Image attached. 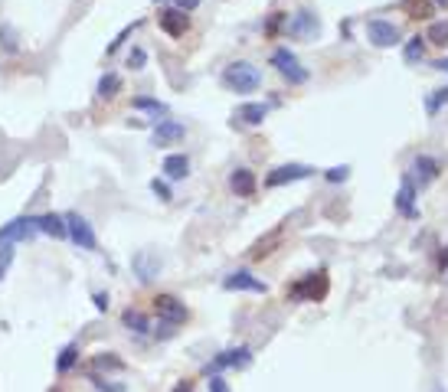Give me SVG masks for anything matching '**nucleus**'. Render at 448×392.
<instances>
[{
	"label": "nucleus",
	"instance_id": "nucleus-36",
	"mask_svg": "<svg viewBox=\"0 0 448 392\" xmlns=\"http://www.w3.org/2000/svg\"><path fill=\"white\" fill-rule=\"evenodd\" d=\"M92 304H95V311H108V295L95 291V295H92Z\"/></svg>",
	"mask_w": 448,
	"mask_h": 392
},
{
	"label": "nucleus",
	"instance_id": "nucleus-13",
	"mask_svg": "<svg viewBox=\"0 0 448 392\" xmlns=\"http://www.w3.org/2000/svg\"><path fill=\"white\" fill-rule=\"evenodd\" d=\"M249 363H252V353H249V346L223 350V353L213 360V373H216V370H246Z\"/></svg>",
	"mask_w": 448,
	"mask_h": 392
},
{
	"label": "nucleus",
	"instance_id": "nucleus-34",
	"mask_svg": "<svg viewBox=\"0 0 448 392\" xmlns=\"http://www.w3.org/2000/svg\"><path fill=\"white\" fill-rule=\"evenodd\" d=\"M347 177H350V167H331V170H327V180L331 183H343Z\"/></svg>",
	"mask_w": 448,
	"mask_h": 392
},
{
	"label": "nucleus",
	"instance_id": "nucleus-2",
	"mask_svg": "<svg viewBox=\"0 0 448 392\" xmlns=\"http://www.w3.org/2000/svg\"><path fill=\"white\" fill-rule=\"evenodd\" d=\"M272 66H275L278 72L288 79V86H305L308 79H311V72H308V69L298 62V56L288 46H278L275 53H272Z\"/></svg>",
	"mask_w": 448,
	"mask_h": 392
},
{
	"label": "nucleus",
	"instance_id": "nucleus-30",
	"mask_svg": "<svg viewBox=\"0 0 448 392\" xmlns=\"http://www.w3.org/2000/svg\"><path fill=\"white\" fill-rule=\"evenodd\" d=\"M422 56H426V43H422V36H416L409 46H406V59H409V62H419Z\"/></svg>",
	"mask_w": 448,
	"mask_h": 392
},
{
	"label": "nucleus",
	"instance_id": "nucleus-41",
	"mask_svg": "<svg viewBox=\"0 0 448 392\" xmlns=\"http://www.w3.org/2000/svg\"><path fill=\"white\" fill-rule=\"evenodd\" d=\"M4 271H7V268H4V265H0V278H4Z\"/></svg>",
	"mask_w": 448,
	"mask_h": 392
},
{
	"label": "nucleus",
	"instance_id": "nucleus-35",
	"mask_svg": "<svg viewBox=\"0 0 448 392\" xmlns=\"http://www.w3.org/2000/svg\"><path fill=\"white\" fill-rule=\"evenodd\" d=\"M210 392H229L226 379H223L220 373H213V376H210Z\"/></svg>",
	"mask_w": 448,
	"mask_h": 392
},
{
	"label": "nucleus",
	"instance_id": "nucleus-7",
	"mask_svg": "<svg viewBox=\"0 0 448 392\" xmlns=\"http://www.w3.org/2000/svg\"><path fill=\"white\" fill-rule=\"evenodd\" d=\"M311 173H315V167H308V163H282L275 170H268L265 187H285V183L295 180H308Z\"/></svg>",
	"mask_w": 448,
	"mask_h": 392
},
{
	"label": "nucleus",
	"instance_id": "nucleus-32",
	"mask_svg": "<svg viewBox=\"0 0 448 392\" xmlns=\"http://www.w3.org/2000/svg\"><path fill=\"white\" fill-rule=\"evenodd\" d=\"M128 66H131L134 72H138V69H144V66H147V53H144L141 46H134L131 53H128Z\"/></svg>",
	"mask_w": 448,
	"mask_h": 392
},
{
	"label": "nucleus",
	"instance_id": "nucleus-22",
	"mask_svg": "<svg viewBox=\"0 0 448 392\" xmlns=\"http://www.w3.org/2000/svg\"><path fill=\"white\" fill-rule=\"evenodd\" d=\"M121 92V79L114 76V72H105V76L98 79V95L102 98H114Z\"/></svg>",
	"mask_w": 448,
	"mask_h": 392
},
{
	"label": "nucleus",
	"instance_id": "nucleus-25",
	"mask_svg": "<svg viewBox=\"0 0 448 392\" xmlns=\"http://www.w3.org/2000/svg\"><path fill=\"white\" fill-rule=\"evenodd\" d=\"M98 370H124V363L112 353H98L95 360H92V373H98Z\"/></svg>",
	"mask_w": 448,
	"mask_h": 392
},
{
	"label": "nucleus",
	"instance_id": "nucleus-1",
	"mask_svg": "<svg viewBox=\"0 0 448 392\" xmlns=\"http://www.w3.org/2000/svg\"><path fill=\"white\" fill-rule=\"evenodd\" d=\"M223 82H226V88L239 92V95H249V92H256V88L262 86V72H258V66H252V62H232V66H226V72H223Z\"/></svg>",
	"mask_w": 448,
	"mask_h": 392
},
{
	"label": "nucleus",
	"instance_id": "nucleus-21",
	"mask_svg": "<svg viewBox=\"0 0 448 392\" xmlns=\"http://www.w3.org/2000/svg\"><path fill=\"white\" fill-rule=\"evenodd\" d=\"M121 327L134 330V334H147V330H151V320H147L138 307H128V311L121 314Z\"/></svg>",
	"mask_w": 448,
	"mask_h": 392
},
{
	"label": "nucleus",
	"instance_id": "nucleus-12",
	"mask_svg": "<svg viewBox=\"0 0 448 392\" xmlns=\"http://www.w3.org/2000/svg\"><path fill=\"white\" fill-rule=\"evenodd\" d=\"M223 288L226 291H252V295H265L268 285L265 281H258L256 275H249V271H232V275L223 278Z\"/></svg>",
	"mask_w": 448,
	"mask_h": 392
},
{
	"label": "nucleus",
	"instance_id": "nucleus-5",
	"mask_svg": "<svg viewBox=\"0 0 448 392\" xmlns=\"http://www.w3.org/2000/svg\"><path fill=\"white\" fill-rule=\"evenodd\" d=\"M66 232H69V239L76 242L79 249H86V252L98 249V239H95V232H92V222H88L86 216L69 212V216H66Z\"/></svg>",
	"mask_w": 448,
	"mask_h": 392
},
{
	"label": "nucleus",
	"instance_id": "nucleus-3",
	"mask_svg": "<svg viewBox=\"0 0 448 392\" xmlns=\"http://www.w3.org/2000/svg\"><path fill=\"white\" fill-rule=\"evenodd\" d=\"M367 39H370L376 49H393L402 43V33L393 20H370V23H367Z\"/></svg>",
	"mask_w": 448,
	"mask_h": 392
},
{
	"label": "nucleus",
	"instance_id": "nucleus-10",
	"mask_svg": "<svg viewBox=\"0 0 448 392\" xmlns=\"http://www.w3.org/2000/svg\"><path fill=\"white\" fill-rule=\"evenodd\" d=\"M288 33L295 39H317L321 33V20L311 13V10H298L295 17L288 20Z\"/></svg>",
	"mask_w": 448,
	"mask_h": 392
},
{
	"label": "nucleus",
	"instance_id": "nucleus-26",
	"mask_svg": "<svg viewBox=\"0 0 448 392\" xmlns=\"http://www.w3.org/2000/svg\"><path fill=\"white\" fill-rule=\"evenodd\" d=\"M0 46L7 49V53H17L20 43H17V29L10 27V23H0Z\"/></svg>",
	"mask_w": 448,
	"mask_h": 392
},
{
	"label": "nucleus",
	"instance_id": "nucleus-14",
	"mask_svg": "<svg viewBox=\"0 0 448 392\" xmlns=\"http://www.w3.org/2000/svg\"><path fill=\"white\" fill-rule=\"evenodd\" d=\"M265 118H268V105H265V102H246V105L236 108L232 121H236V125H246V128H256V125H262Z\"/></svg>",
	"mask_w": 448,
	"mask_h": 392
},
{
	"label": "nucleus",
	"instance_id": "nucleus-15",
	"mask_svg": "<svg viewBox=\"0 0 448 392\" xmlns=\"http://www.w3.org/2000/svg\"><path fill=\"white\" fill-rule=\"evenodd\" d=\"M161 170L167 180H187V173H190V157H187V154H167L161 163Z\"/></svg>",
	"mask_w": 448,
	"mask_h": 392
},
{
	"label": "nucleus",
	"instance_id": "nucleus-29",
	"mask_svg": "<svg viewBox=\"0 0 448 392\" xmlns=\"http://www.w3.org/2000/svg\"><path fill=\"white\" fill-rule=\"evenodd\" d=\"M88 383L95 386L98 392H124V383H108L105 376H98V373H88Z\"/></svg>",
	"mask_w": 448,
	"mask_h": 392
},
{
	"label": "nucleus",
	"instance_id": "nucleus-33",
	"mask_svg": "<svg viewBox=\"0 0 448 392\" xmlns=\"http://www.w3.org/2000/svg\"><path fill=\"white\" fill-rule=\"evenodd\" d=\"M151 190H154V196H157V200H164V203L173 200V196H171V187H167L164 180H151Z\"/></svg>",
	"mask_w": 448,
	"mask_h": 392
},
{
	"label": "nucleus",
	"instance_id": "nucleus-19",
	"mask_svg": "<svg viewBox=\"0 0 448 392\" xmlns=\"http://www.w3.org/2000/svg\"><path fill=\"white\" fill-rule=\"evenodd\" d=\"M412 170L419 177V187H426V183H432L439 177V161H435V157H416V161H412Z\"/></svg>",
	"mask_w": 448,
	"mask_h": 392
},
{
	"label": "nucleus",
	"instance_id": "nucleus-37",
	"mask_svg": "<svg viewBox=\"0 0 448 392\" xmlns=\"http://www.w3.org/2000/svg\"><path fill=\"white\" fill-rule=\"evenodd\" d=\"M173 392H193V383H177V386H173Z\"/></svg>",
	"mask_w": 448,
	"mask_h": 392
},
{
	"label": "nucleus",
	"instance_id": "nucleus-31",
	"mask_svg": "<svg viewBox=\"0 0 448 392\" xmlns=\"http://www.w3.org/2000/svg\"><path fill=\"white\" fill-rule=\"evenodd\" d=\"M442 105H448V86L445 88H435V95L429 98V115H439Z\"/></svg>",
	"mask_w": 448,
	"mask_h": 392
},
{
	"label": "nucleus",
	"instance_id": "nucleus-27",
	"mask_svg": "<svg viewBox=\"0 0 448 392\" xmlns=\"http://www.w3.org/2000/svg\"><path fill=\"white\" fill-rule=\"evenodd\" d=\"M429 43H435V46H448V23L445 20H439V23H432L429 27Z\"/></svg>",
	"mask_w": 448,
	"mask_h": 392
},
{
	"label": "nucleus",
	"instance_id": "nucleus-11",
	"mask_svg": "<svg viewBox=\"0 0 448 392\" xmlns=\"http://www.w3.org/2000/svg\"><path fill=\"white\" fill-rule=\"evenodd\" d=\"M157 23H161V29L167 33V36H173V39H180L187 29H190V17L183 13V10H177V7H167L157 17Z\"/></svg>",
	"mask_w": 448,
	"mask_h": 392
},
{
	"label": "nucleus",
	"instance_id": "nucleus-28",
	"mask_svg": "<svg viewBox=\"0 0 448 392\" xmlns=\"http://www.w3.org/2000/svg\"><path fill=\"white\" fill-rule=\"evenodd\" d=\"M278 242H282V229H278V232H272L268 239H262V242H258L256 249H252V259H265L268 252H272V245H278Z\"/></svg>",
	"mask_w": 448,
	"mask_h": 392
},
{
	"label": "nucleus",
	"instance_id": "nucleus-23",
	"mask_svg": "<svg viewBox=\"0 0 448 392\" xmlns=\"http://www.w3.org/2000/svg\"><path fill=\"white\" fill-rule=\"evenodd\" d=\"M134 108H141V111H151L154 118L161 115V118H167V105H164V102H157V98H147V95H138L131 102Z\"/></svg>",
	"mask_w": 448,
	"mask_h": 392
},
{
	"label": "nucleus",
	"instance_id": "nucleus-6",
	"mask_svg": "<svg viewBox=\"0 0 448 392\" xmlns=\"http://www.w3.org/2000/svg\"><path fill=\"white\" fill-rule=\"evenodd\" d=\"M154 311H157V320L164 327H177L187 320V304H183L180 297L173 295H157L154 297Z\"/></svg>",
	"mask_w": 448,
	"mask_h": 392
},
{
	"label": "nucleus",
	"instance_id": "nucleus-4",
	"mask_svg": "<svg viewBox=\"0 0 448 392\" xmlns=\"http://www.w3.org/2000/svg\"><path fill=\"white\" fill-rule=\"evenodd\" d=\"M39 232L37 216H17L0 226V245H10V242H29Z\"/></svg>",
	"mask_w": 448,
	"mask_h": 392
},
{
	"label": "nucleus",
	"instance_id": "nucleus-17",
	"mask_svg": "<svg viewBox=\"0 0 448 392\" xmlns=\"http://www.w3.org/2000/svg\"><path fill=\"white\" fill-rule=\"evenodd\" d=\"M229 187H232L236 196H256V173L246 170V167H239V170H232V177H229Z\"/></svg>",
	"mask_w": 448,
	"mask_h": 392
},
{
	"label": "nucleus",
	"instance_id": "nucleus-24",
	"mask_svg": "<svg viewBox=\"0 0 448 392\" xmlns=\"http://www.w3.org/2000/svg\"><path fill=\"white\" fill-rule=\"evenodd\" d=\"M76 363H79V346L76 344L62 346V353H59V360H56V370H59V373H69Z\"/></svg>",
	"mask_w": 448,
	"mask_h": 392
},
{
	"label": "nucleus",
	"instance_id": "nucleus-40",
	"mask_svg": "<svg viewBox=\"0 0 448 392\" xmlns=\"http://www.w3.org/2000/svg\"><path fill=\"white\" fill-rule=\"evenodd\" d=\"M435 4H439V7H448V0H435Z\"/></svg>",
	"mask_w": 448,
	"mask_h": 392
},
{
	"label": "nucleus",
	"instance_id": "nucleus-20",
	"mask_svg": "<svg viewBox=\"0 0 448 392\" xmlns=\"http://www.w3.org/2000/svg\"><path fill=\"white\" fill-rule=\"evenodd\" d=\"M396 210H400L402 216H419V210H416V187H412L409 180H402L400 196H396Z\"/></svg>",
	"mask_w": 448,
	"mask_h": 392
},
{
	"label": "nucleus",
	"instance_id": "nucleus-8",
	"mask_svg": "<svg viewBox=\"0 0 448 392\" xmlns=\"http://www.w3.org/2000/svg\"><path fill=\"white\" fill-rule=\"evenodd\" d=\"M324 295H327V275L324 271H317V288H315V271H311L305 281L291 285V291H288V297H295V301H321Z\"/></svg>",
	"mask_w": 448,
	"mask_h": 392
},
{
	"label": "nucleus",
	"instance_id": "nucleus-39",
	"mask_svg": "<svg viewBox=\"0 0 448 392\" xmlns=\"http://www.w3.org/2000/svg\"><path fill=\"white\" fill-rule=\"evenodd\" d=\"M448 265V252H445V255H442V268H445Z\"/></svg>",
	"mask_w": 448,
	"mask_h": 392
},
{
	"label": "nucleus",
	"instance_id": "nucleus-9",
	"mask_svg": "<svg viewBox=\"0 0 448 392\" xmlns=\"http://www.w3.org/2000/svg\"><path fill=\"white\" fill-rule=\"evenodd\" d=\"M183 137H187V125H183V121H173V118H161L151 134L154 147H171V144L183 141Z\"/></svg>",
	"mask_w": 448,
	"mask_h": 392
},
{
	"label": "nucleus",
	"instance_id": "nucleus-38",
	"mask_svg": "<svg viewBox=\"0 0 448 392\" xmlns=\"http://www.w3.org/2000/svg\"><path fill=\"white\" fill-rule=\"evenodd\" d=\"M435 69H442V72H448V56H445V59H439V62H435Z\"/></svg>",
	"mask_w": 448,
	"mask_h": 392
},
{
	"label": "nucleus",
	"instance_id": "nucleus-16",
	"mask_svg": "<svg viewBox=\"0 0 448 392\" xmlns=\"http://www.w3.org/2000/svg\"><path fill=\"white\" fill-rule=\"evenodd\" d=\"M37 226L39 232H46V236H53V239H66V216H59V212H43V216H37Z\"/></svg>",
	"mask_w": 448,
	"mask_h": 392
},
{
	"label": "nucleus",
	"instance_id": "nucleus-18",
	"mask_svg": "<svg viewBox=\"0 0 448 392\" xmlns=\"http://www.w3.org/2000/svg\"><path fill=\"white\" fill-rule=\"evenodd\" d=\"M134 271H138L141 281H151V278L161 271V259L151 255V252H138V255H134Z\"/></svg>",
	"mask_w": 448,
	"mask_h": 392
}]
</instances>
